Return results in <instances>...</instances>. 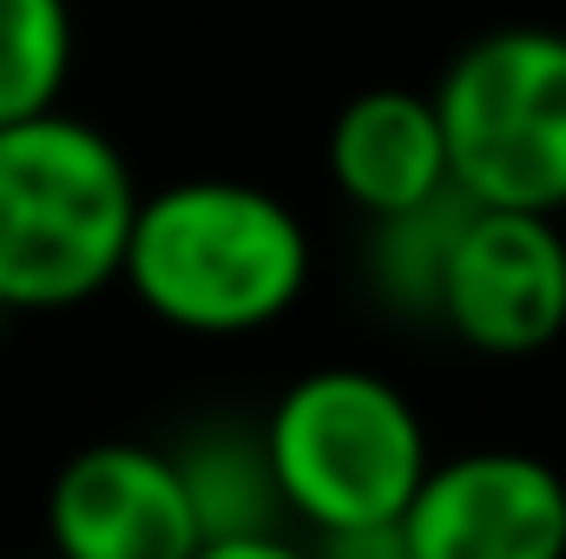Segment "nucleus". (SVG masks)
I'll use <instances>...</instances> for the list:
<instances>
[{
  "label": "nucleus",
  "mask_w": 566,
  "mask_h": 559,
  "mask_svg": "<svg viewBox=\"0 0 566 559\" xmlns=\"http://www.w3.org/2000/svg\"><path fill=\"white\" fill-rule=\"evenodd\" d=\"M119 283L178 336H258L310 289V231L264 184L178 178L139 191Z\"/></svg>",
  "instance_id": "1"
},
{
  "label": "nucleus",
  "mask_w": 566,
  "mask_h": 559,
  "mask_svg": "<svg viewBox=\"0 0 566 559\" xmlns=\"http://www.w3.org/2000/svg\"><path fill=\"white\" fill-rule=\"evenodd\" d=\"M139 211L126 151L73 113L0 126V309H73L119 283Z\"/></svg>",
  "instance_id": "2"
},
{
  "label": "nucleus",
  "mask_w": 566,
  "mask_h": 559,
  "mask_svg": "<svg viewBox=\"0 0 566 559\" xmlns=\"http://www.w3.org/2000/svg\"><path fill=\"white\" fill-rule=\"evenodd\" d=\"M264 454L283 514L310 534L402 520L434 461L416 402L349 362L310 369L283 389L264 415Z\"/></svg>",
  "instance_id": "3"
},
{
  "label": "nucleus",
  "mask_w": 566,
  "mask_h": 559,
  "mask_svg": "<svg viewBox=\"0 0 566 559\" xmlns=\"http://www.w3.org/2000/svg\"><path fill=\"white\" fill-rule=\"evenodd\" d=\"M448 184L488 211H566V33L494 27L434 86Z\"/></svg>",
  "instance_id": "4"
},
{
  "label": "nucleus",
  "mask_w": 566,
  "mask_h": 559,
  "mask_svg": "<svg viewBox=\"0 0 566 559\" xmlns=\"http://www.w3.org/2000/svg\"><path fill=\"white\" fill-rule=\"evenodd\" d=\"M434 329L481 356H541L566 329V231L541 211L474 204L454 231Z\"/></svg>",
  "instance_id": "5"
},
{
  "label": "nucleus",
  "mask_w": 566,
  "mask_h": 559,
  "mask_svg": "<svg viewBox=\"0 0 566 559\" xmlns=\"http://www.w3.org/2000/svg\"><path fill=\"white\" fill-rule=\"evenodd\" d=\"M402 540L409 559H566V474L521 447L428 461Z\"/></svg>",
  "instance_id": "6"
},
{
  "label": "nucleus",
  "mask_w": 566,
  "mask_h": 559,
  "mask_svg": "<svg viewBox=\"0 0 566 559\" xmlns=\"http://www.w3.org/2000/svg\"><path fill=\"white\" fill-rule=\"evenodd\" d=\"M205 547L171 447L93 441L46 487L53 559H191Z\"/></svg>",
  "instance_id": "7"
},
{
  "label": "nucleus",
  "mask_w": 566,
  "mask_h": 559,
  "mask_svg": "<svg viewBox=\"0 0 566 559\" xmlns=\"http://www.w3.org/2000/svg\"><path fill=\"white\" fill-rule=\"evenodd\" d=\"M329 178L363 218H389L454 191L434 93H409V86L356 93L329 126Z\"/></svg>",
  "instance_id": "8"
},
{
  "label": "nucleus",
  "mask_w": 566,
  "mask_h": 559,
  "mask_svg": "<svg viewBox=\"0 0 566 559\" xmlns=\"http://www.w3.org/2000/svg\"><path fill=\"white\" fill-rule=\"evenodd\" d=\"M171 461L185 474V494H191V514H198V534L205 540H251V534H283L290 514H283L277 474H271V454H264V421H198L185 441H171Z\"/></svg>",
  "instance_id": "9"
},
{
  "label": "nucleus",
  "mask_w": 566,
  "mask_h": 559,
  "mask_svg": "<svg viewBox=\"0 0 566 559\" xmlns=\"http://www.w3.org/2000/svg\"><path fill=\"white\" fill-rule=\"evenodd\" d=\"M474 204L461 191H441L428 204L369 218V251H363V277L369 296L396 316V323H428L434 329V303H441V271L454 251V231Z\"/></svg>",
  "instance_id": "10"
},
{
  "label": "nucleus",
  "mask_w": 566,
  "mask_h": 559,
  "mask_svg": "<svg viewBox=\"0 0 566 559\" xmlns=\"http://www.w3.org/2000/svg\"><path fill=\"white\" fill-rule=\"evenodd\" d=\"M73 73L66 0H0V126L53 113Z\"/></svg>",
  "instance_id": "11"
},
{
  "label": "nucleus",
  "mask_w": 566,
  "mask_h": 559,
  "mask_svg": "<svg viewBox=\"0 0 566 559\" xmlns=\"http://www.w3.org/2000/svg\"><path fill=\"white\" fill-rule=\"evenodd\" d=\"M310 553H316V559H409V540H402V520H389V527L310 534Z\"/></svg>",
  "instance_id": "12"
},
{
  "label": "nucleus",
  "mask_w": 566,
  "mask_h": 559,
  "mask_svg": "<svg viewBox=\"0 0 566 559\" xmlns=\"http://www.w3.org/2000/svg\"><path fill=\"white\" fill-rule=\"evenodd\" d=\"M191 559H316L310 540H290V534H251V540H205Z\"/></svg>",
  "instance_id": "13"
},
{
  "label": "nucleus",
  "mask_w": 566,
  "mask_h": 559,
  "mask_svg": "<svg viewBox=\"0 0 566 559\" xmlns=\"http://www.w3.org/2000/svg\"><path fill=\"white\" fill-rule=\"evenodd\" d=\"M46 559H53V553H46Z\"/></svg>",
  "instance_id": "14"
}]
</instances>
